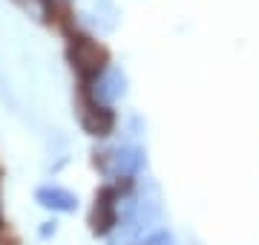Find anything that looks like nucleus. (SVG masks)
Listing matches in <instances>:
<instances>
[{
  "mask_svg": "<svg viewBox=\"0 0 259 245\" xmlns=\"http://www.w3.org/2000/svg\"><path fill=\"white\" fill-rule=\"evenodd\" d=\"M95 165H98V170L112 182L133 179V176H139L141 168H144V150L136 147V144H115L110 150H104L101 156L95 159Z\"/></svg>",
  "mask_w": 259,
  "mask_h": 245,
  "instance_id": "1",
  "label": "nucleus"
},
{
  "mask_svg": "<svg viewBox=\"0 0 259 245\" xmlns=\"http://www.w3.org/2000/svg\"><path fill=\"white\" fill-rule=\"evenodd\" d=\"M90 101L93 107H112L127 95V72L115 64H104L98 72L90 75Z\"/></svg>",
  "mask_w": 259,
  "mask_h": 245,
  "instance_id": "2",
  "label": "nucleus"
},
{
  "mask_svg": "<svg viewBox=\"0 0 259 245\" xmlns=\"http://www.w3.org/2000/svg\"><path fill=\"white\" fill-rule=\"evenodd\" d=\"M35 202L40 208H47L52 214H72L78 211V196L72 190L61 188V185H44L35 190Z\"/></svg>",
  "mask_w": 259,
  "mask_h": 245,
  "instance_id": "3",
  "label": "nucleus"
},
{
  "mask_svg": "<svg viewBox=\"0 0 259 245\" xmlns=\"http://www.w3.org/2000/svg\"><path fill=\"white\" fill-rule=\"evenodd\" d=\"M87 18H90V23L98 35H107L118 23V9H115L112 0H93V9L87 12Z\"/></svg>",
  "mask_w": 259,
  "mask_h": 245,
  "instance_id": "4",
  "label": "nucleus"
},
{
  "mask_svg": "<svg viewBox=\"0 0 259 245\" xmlns=\"http://www.w3.org/2000/svg\"><path fill=\"white\" fill-rule=\"evenodd\" d=\"M20 6H23V12H29L32 18H47V0H18Z\"/></svg>",
  "mask_w": 259,
  "mask_h": 245,
  "instance_id": "5",
  "label": "nucleus"
},
{
  "mask_svg": "<svg viewBox=\"0 0 259 245\" xmlns=\"http://www.w3.org/2000/svg\"><path fill=\"white\" fill-rule=\"evenodd\" d=\"M144 245H176V242H173V236L167 234V231H156V234H150L144 239Z\"/></svg>",
  "mask_w": 259,
  "mask_h": 245,
  "instance_id": "6",
  "label": "nucleus"
},
{
  "mask_svg": "<svg viewBox=\"0 0 259 245\" xmlns=\"http://www.w3.org/2000/svg\"><path fill=\"white\" fill-rule=\"evenodd\" d=\"M55 234V222H44V228H40V236H49Z\"/></svg>",
  "mask_w": 259,
  "mask_h": 245,
  "instance_id": "7",
  "label": "nucleus"
}]
</instances>
